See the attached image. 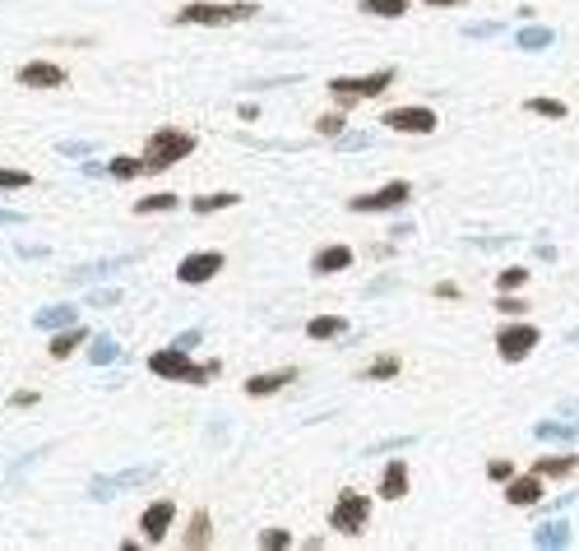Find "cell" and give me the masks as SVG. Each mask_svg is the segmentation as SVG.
Returning <instances> with one entry per match:
<instances>
[{
  "label": "cell",
  "mask_w": 579,
  "mask_h": 551,
  "mask_svg": "<svg viewBox=\"0 0 579 551\" xmlns=\"http://www.w3.org/2000/svg\"><path fill=\"white\" fill-rule=\"evenodd\" d=\"M149 371H153L158 380H186V384H209V375H218V362H209V366H195V362H190V348L172 343V348H158V352L149 357Z\"/></svg>",
  "instance_id": "cell-1"
},
{
  "label": "cell",
  "mask_w": 579,
  "mask_h": 551,
  "mask_svg": "<svg viewBox=\"0 0 579 551\" xmlns=\"http://www.w3.org/2000/svg\"><path fill=\"white\" fill-rule=\"evenodd\" d=\"M190 153H195V134L162 125V130L149 134V144H144V172H168L172 162H181Z\"/></svg>",
  "instance_id": "cell-2"
},
{
  "label": "cell",
  "mask_w": 579,
  "mask_h": 551,
  "mask_svg": "<svg viewBox=\"0 0 579 551\" xmlns=\"http://www.w3.org/2000/svg\"><path fill=\"white\" fill-rule=\"evenodd\" d=\"M394 84V70H376V74H362V79H329V93H334L339 107H357V102H367V98H380L385 89Z\"/></svg>",
  "instance_id": "cell-3"
},
{
  "label": "cell",
  "mask_w": 579,
  "mask_h": 551,
  "mask_svg": "<svg viewBox=\"0 0 579 551\" xmlns=\"http://www.w3.org/2000/svg\"><path fill=\"white\" fill-rule=\"evenodd\" d=\"M260 5H251V0H232V5H186L177 19L181 23H195V29H223V23H246L255 19Z\"/></svg>",
  "instance_id": "cell-4"
},
{
  "label": "cell",
  "mask_w": 579,
  "mask_h": 551,
  "mask_svg": "<svg viewBox=\"0 0 579 551\" xmlns=\"http://www.w3.org/2000/svg\"><path fill=\"white\" fill-rule=\"evenodd\" d=\"M367 519H371V501H367V495L362 491H339L334 510H329V529L357 538V533L367 529Z\"/></svg>",
  "instance_id": "cell-5"
},
{
  "label": "cell",
  "mask_w": 579,
  "mask_h": 551,
  "mask_svg": "<svg viewBox=\"0 0 579 551\" xmlns=\"http://www.w3.org/2000/svg\"><path fill=\"white\" fill-rule=\"evenodd\" d=\"M412 200V185L408 181H390V185H380L376 195H352L348 209L352 213H390V209H403Z\"/></svg>",
  "instance_id": "cell-6"
},
{
  "label": "cell",
  "mask_w": 579,
  "mask_h": 551,
  "mask_svg": "<svg viewBox=\"0 0 579 551\" xmlns=\"http://www.w3.org/2000/svg\"><path fill=\"white\" fill-rule=\"evenodd\" d=\"M172 519H177V505H172V495H158L153 505H144V514H140L144 542H153V547H162V542H168V533H172Z\"/></svg>",
  "instance_id": "cell-7"
},
{
  "label": "cell",
  "mask_w": 579,
  "mask_h": 551,
  "mask_svg": "<svg viewBox=\"0 0 579 551\" xmlns=\"http://www.w3.org/2000/svg\"><path fill=\"white\" fill-rule=\"evenodd\" d=\"M538 348V329L533 324H506L501 334H496V352H501V362H523Z\"/></svg>",
  "instance_id": "cell-8"
},
{
  "label": "cell",
  "mask_w": 579,
  "mask_h": 551,
  "mask_svg": "<svg viewBox=\"0 0 579 551\" xmlns=\"http://www.w3.org/2000/svg\"><path fill=\"white\" fill-rule=\"evenodd\" d=\"M394 134H431L436 130V112L431 107H394V112L380 116Z\"/></svg>",
  "instance_id": "cell-9"
},
{
  "label": "cell",
  "mask_w": 579,
  "mask_h": 551,
  "mask_svg": "<svg viewBox=\"0 0 579 551\" xmlns=\"http://www.w3.org/2000/svg\"><path fill=\"white\" fill-rule=\"evenodd\" d=\"M218 269H223V251H195V255H186V260L177 264V279H181L186 288H200V283L213 279Z\"/></svg>",
  "instance_id": "cell-10"
},
{
  "label": "cell",
  "mask_w": 579,
  "mask_h": 551,
  "mask_svg": "<svg viewBox=\"0 0 579 551\" xmlns=\"http://www.w3.org/2000/svg\"><path fill=\"white\" fill-rule=\"evenodd\" d=\"M19 84L23 89H61V84H70V74L56 61H29V65H19Z\"/></svg>",
  "instance_id": "cell-11"
},
{
  "label": "cell",
  "mask_w": 579,
  "mask_h": 551,
  "mask_svg": "<svg viewBox=\"0 0 579 551\" xmlns=\"http://www.w3.org/2000/svg\"><path fill=\"white\" fill-rule=\"evenodd\" d=\"M506 501H510V505H538V501H542V473L510 478V482H506Z\"/></svg>",
  "instance_id": "cell-12"
},
{
  "label": "cell",
  "mask_w": 579,
  "mask_h": 551,
  "mask_svg": "<svg viewBox=\"0 0 579 551\" xmlns=\"http://www.w3.org/2000/svg\"><path fill=\"white\" fill-rule=\"evenodd\" d=\"M288 380H297V371H260V375L246 380V394H251V399H269V394H279Z\"/></svg>",
  "instance_id": "cell-13"
},
{
  "label": "cell",
  "mask_w": 579,
  "mask_h": 551,
  "mask_svg": "<svg viewBox=\"0 0 579 551\" xmlns=\"http://www.w3.org/2000/svg\"><path fill=\"white\" fill-rule=\"evenodd\" d=\"M380 495H385V501H403V495H408V463H403V459L385 463V478H380Z\"/></svg>",
  "instance_id": "cell-14"
},
{
  "label": "cell",
  "mask_w": 579,
  "mask_h": 551,
  "mask_svg": "<svg viewBox=\"0 0 579 551\" xmlns=\"http://www.w3.org/2000/svg\"><path fill=\"white\" fill-rule=\"evenodd\" d=\"M348 264H352V251H348V245H324V251H315V260H311L315 273H343Z\"/></svg>",
  "instance_id": "cell-15"
},
{
  "label": "cell",
  "mask_w": 579,
  "mask_h": 551,
  "mask_svg": "<svg viewBox=\"0 0 579 551\" xmlns=\"http://www.w3.org/2000/svg\"><path fill=\"white\" fill-rule=\"evenodd\" d=\"M575 468H579V454H538L533 473H542V478H570Z\"/></svg>",
  "instance_id": "cell-16"
},
{
  "label": "cell",
  "mask_w": 579,
  "mask_h": 551,
  "mask_svg": "<svg viewBox=\"0 0 579 551\" xmlns=\"http://www.w3.org/2000/svg\"><path fill=\"white\" fill-rule=\"evenodd\" d=\"M79 343H89V329H84V324H65V334H56V339H51V343H47V352L61 362V357H70Z\"/></svg>",
  "instance_id": "cell-17"
},
{
  "label": "cell",
  "mask_w": 579,
  "mask_h": 551,
  "mask_svg": "<svg viewBox=\"0 0 579 551\" xmlns=\"http://www.w3.org/2000/svg\"><path fill=\"white\" fill-rule=\"evenodd\" d=\"M307 334H311L315 343H324V339H343V334H348V320H343V315H315V320L307 324Z\"/></svg>",
  "instance_id": "cell-18"
},
{
  "label": "cell",
  "mask_w": 579,
  "mask_h": 551,
  "mask_svg": "<svg viewBox=\"0 0 579 551\" xmlns=\"http://www.w3.org/2000/svg\"><path fill=\"white\" fill-rule=\"evenodd\" d=\"M209 538H213V519H209V510H195V514H190V529H186V538H181V542H186L190 551H195V547H204Z\"/></svg>",
  "instance_id": "cell-19"
},
{
  "label": "cell",
  "mask_w": 579,
  "mask_h": 551,
  "mask_svg": "<svg viewBox=\"0 0 579 551\" xmlns=\"http://www.w3.org/2000/svg\"><path fill=\"white\" fill-rule=\"evenodd\" d=\"M362 10L376 19H403L408 14V0H362Z\"/></svg>",
  "instance_id": "cell-20"
},
{
  "label": "cell",
  "mask_w": 579,
  "mask_h": 551,
  "mask_svg": "<svg viewBox=\"0 0 579 551\" xmlns=\"http://www.w3.org/2000/svg\"><path fill=\"white\" fill-rule=\"evenodd\" d=\"M533 116H547V121H566V102H557V98H529L523 102Z\"/></svg>",
  "instance_id": "cell-21"
},
{
  "label": "cell",
  "mask_w": 579,
  "mask_h": 551,
  "mask_svg": "<svg viewBox=\"0 0 579 551\" xmlns=\"http://www.w3.org/2000/svg\"><path fill=\"white\" fill-rule=\"evenodd\" d=\"M237 200H241V195H232V190H218V195H200L190 209H195V213H218V209H232Z\"/></svg>",
  "instance_id": "cell-22"
},
{
  "label": "cell",
  "mask_w": 579,
  "mask_h": 551,
  "mask_svg": "<svg viewBox=\"0 0 579 551\" xmlns=\"http://www.w3.org/2000/svg\"><path fill=\"white\" fill-rule=\"evenodd\" d=\"M533 542L538 547H566L570 542V523H547V529L533 533Z\"/></svg>",
  "instance_id": "cell-23"
},
{
  "label": "cell",
  "mask_w": 579,
  "mask_h": 551,
  "mask_svg": "<svg viewBox=\"0 0 579 551\" xmlns=\"http://www.w3.org/2000/svg\"><path fill=\"white\" fill-rule=\"evenodd\" d=\"M177 209V195H168V190H158V195H144L140 204H134V213H172Z\"/></svg>",
  "instance_id": "cell-24"
},
{
  "label": "cell",
  "mask_w": 579,
  "mask_h": 551,
  "mask_svg": "<svg viewBox=\"0 0 579 551\" xmlns=\"http://www.w3.org/2000/svg\"><path fill=\"white\" fill-rule=\"evenodd\" d=\"M394 375H399V357H394V352L376 357V362L367 366V380H394Z\"/></svg>",
  "instance_id": "cell-25"
},
{
  "label": "cell",
  "mask_w": 579,
  "mask_h": 551,
  "mask_svg": "<svg viewBox=\"0 0 579 551\" xmlns=\"http://www.w3.org/2000/svg\"><path fill=\"white\" fill-rule=\"evenodd\" d=\"M56 324H74V306H51L38 315V329H56Z\"/></svg>",
  "instance_id": "cell-26"
},
{
  "label": "cell",
  "mask_w": 579,
  "mask_h": 551,
  "mask_svg": "<svg viewBox=\"0 0 579 551\" xmlns=\"http://www.w3.org/2000/svg\"><path fill=\"white\" fill-rule=\"evenodd\" d=\"M514 42L529 47V51H542V47H551V29H519Z\"/></svg>",
  "instance_id": "cell-27"
},
{
  "label": "cell",
  "mask_w": 579,
  "mask_h": 551,
  "mask_svg": "<svg viewBox=\"0 0 579 551\" xmlns=\"http://www.w3.org/2000/svg\"><path fill=\"white\" fill-rule=\"evenodd\" d=\"M144 172V158H112V176L117 181H130V176H140Z\"/></svg>",
  "instance_id": "cell-28"
},
{
  "label": "cell",
  "mask_w": 579,
  "mask_h": 551,
  "mask_svg": "<svg viewBox=\"0 0 579 551\" xmlns=\"http://www.w3.org/2000/svg\"><path fill=\"white\" fill-rule=\"evenodd\" d=\"M117 352H121V348H117V339H107V334H102V339H98V343L89 348V357H93L98 366H107V362H117Z\"/></svg>",
  "instance_id": "cell-29"
},
{
  "label": "cell",
  "mask_w": 579,
  "mask_h": 551,
  "mask_svg": "<svg viewBox=\"0 0 579 551\" xmlns=\"http://www.w3.org/2000/svg\"><path fill=\"white\" fill-rule=\"evenodd\" d=\"M523 283H529V269H501V273H496V288H501V292H514Z\"/></svg>",
  "instance_id": "cell-30"
},
{
  "label": "cell",
  "mask_w": 579,
  "mask_h": 551,
  "mask_svg": "<svg viewBox=\"0 0 579 551\" xmlns=\"http://www.w3.org/2000/svg\"><path fill=\"white\" fill-rule=\"evenodd\" d=\"M343 121H348L343 112H324V116L315 121V130H320V134H329V140H339V134H343Z\"/></svg>",
  "instance_id": "cell-31"
},
{
  "label": "cell",
  "mask_w": 579,
  "mask_h": 551,
  "mask_svg": "<svg viewBox=\"0 0 579 551\" xmlns=\"http://www.w3.org/2000/svg\"><path fill=\"white\" fill-rule=\"evenodd\" d=\"M23 185H33L29 172H14V168H0V190H23Z\"/></svg>",
  "instance_id": "cell-32"
},
{
  "label": "cell",
  "mask_w": 579,
  "mask_h": 551,
  "mask_svg": "<svg viewBox=\"0 0 579 551\" xmlns=\"http://www.w3.org/2000/svg\"><path fill=\"white\" fill-rule=\"evenodd\" d=\"M260 547H269V551L292 547V533H288V529H269V533H260Z\"/></svg>",
  "instance_id": "cell-33"
},
{
  "label": "cell",
  "mask_w": 579,
  "mask_h": 551,
  "mask_svg": "<svg viewBox=\"0 0 579 551\" xmlns=\"http://www.w3.org/2000/svg\"><path fill=\"white\" fill-rule=\"evenodd\" d=\"M487 478L510 482V478H514V463H510V459H491V463H487Z\"/></svg>",
  "instance_id": "cell-34"
},
{
  "label": "cell",
  "mask_w": 579,
  "mask_h": 551,
  "mask_svg": "<svg viewBox=\"0 0 579 551\" xmlns=\"http://www.w3.org/2000/svg\"><path fill=\"white\" fill-rule=\"evenodd\" d=\"M496 311H501V315H523V311H529V306H523V301H519V297H510V292H501V297H496Z\"/></svg>",
  "instance_id": "cell-35"
},
{
  "label": "cell",
  "mask_w": 579,
  "mask_h": 551,
  "mask_svg": "<svg viewBox=\"0 0 579 551\" xmlns=\"http://www.w3.org/2000/svg\"><path fill=\"white\" fill-rule=\"evenodd\" d=\"M10 403H14V408H33V403H38V394H33V390H14V394H10Z\"/></svg>",
  "instance_id": "cell-36"
},
{
  "label": "cell",
  "mask_w": 579,
  "mask_h": 551,
  "mask_svg": "<svg viewBox=\"0 0 579 551\" xmlns=\"http://www.w3.org/2000/svg\"><path fill=\"white\" fill-rule=\"evenodd\" d=\"M23 223V213H5V209H0V228H19Z\"/></svg>",
  "instance_id": "cell-37"
},
{
  "label": "cell",
  "mask_w": 579,
  "mask_h": 551,
  "mask_svg": "<svg viewBox=\"0 0 579 551\" xmlns=\"http://www.w3.org/2000/svg\"><path fill=\"white\" fill-rule=\"evenodd\" d=\"M427 5H463V0H427Z\"/></svg>",
  "instance_id": "cell-38"
}]
</instances>
